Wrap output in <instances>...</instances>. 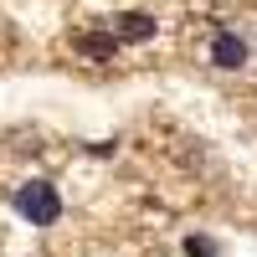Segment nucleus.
Listing matches in <instances>:
<instances>
[{
	"label": "nucleus",
	"instance_id": "obj_5",
	"mask_svg": "<svg viewBox=\"0 0 257 257\" xmlns=\"http://www.w3.org/2000/svg\"><path fill=\"white\" fill-rule=\"evenodd\" d=\"M180 247H185V257H216V242L211 237H185Z\"/></svg>",
	"mask_w": 257,
	"mask_h": 257
},
{
	"label": "nucleus",
	"instance_id": "obj_1",
	"mask_svg": "<svg viewBox=\"0 0 257 257\" xmlns=\"http://www.w3.org/2000/svg\"><path fill=\"white\" fill-rule=\"evenodd\" d=\"M11 206H16V216L31 221V226H57V216H62V196H57L52 180H31V185H21L16 196H11Z\"/></svg>",
	"mask_w": 257,
	"mask_h": 257
},
{
	"label": "nucleus",
	"instance_id": "obj_3",
	"mask_svg": "<svg viewBox=\"0 0 257 257\" xmlns=\"http://www.w3.org/2000/svg\"><path fill=\"white\" fill-rule=\"evenodd\" d=\"M118 41H149L155 36V16H144V11H128V16H118Z\"/></svg>",
	"mask_w": 257,
	"mask_h": 257
},
{
	"label": "nucleus",
	"instance_id": "obj_4",
	"mask_svg": "<svg viewBox=\"0 0 257 257\" xmlns=\"http://www.w3.org/2000/svg\"><path fill=\"white\" fill-rule=\"evenodd\" d=\"M77 52H82V57H98V62L113 57V52H118V31H108V36H77Z\"/></svg>",
	"mask_w": 257,
	"mask_h": 257
},
{
	"label": "nucleus",
	"instance_id": "obj_2",
	"mask_svg": "<svg viewBox=\"0 0 257 257\" xmlns=\"http://www.w3.org/2000/svg\"><path fill=\"white\" fill-rule=\"evenodd\" d=\"M211 62H216L221 72L247 67V41H242L237 31H216V36H211Z\"/></svg>",
	"mask_w": 257,
	"mask_h": 257
}]
</instances>
